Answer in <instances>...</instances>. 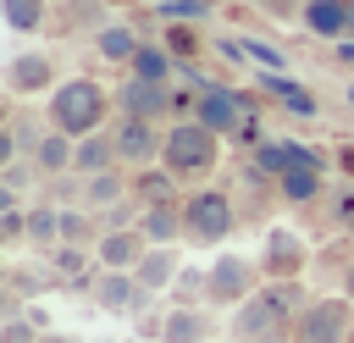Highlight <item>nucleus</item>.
<instances>
[{"instance_id":"1","label":"nucleus","mask_w":354,"mask_h":343,"mask_svg":"<svg viewBox=\"0 0 354 343\" xmlns=\"http://www.w3.org/2000/svg\"><path fill=\"white\" fill-rule=\"evenodd\" d=\"M44 116H50V127H61V133H72V138H88V133L105 127L111 94H105V83H94V77H66V83L50 89Z\"/></svg>"},{"instance_id":"2","label":"nucleus","mask_w":354,"mask_h":343,"mask_svg":"<svg viewBox=\"0 0 354 343\" xmlns=\"http://www.w3.org/2000/svg\"><path fill=\"white\" fill-rule=\"evenodd\" d=\"M216 160H221V133H210L199 116H183V122H171V127H166L160 166H171L183 183H188V177H205Z\"/></svg>"},{"instance_id":"3","label":"nucleus","mask_w":354,"mask_h":343,"mask_svg":"<svg viewBox=\"0 0 354 343\" xmlns=\"http://www.w3.org/2000/svg\"><path fill=\"white\" fill-rule=\"evenodd\" d=\"M183 221H188V238L194 243H221V238H232L238 210H232V199L221 188H194L183 199Z\"/></svg>"},{"instance_id":"4","label":"nucleus","mask_w":354,"mask_h":343,"mask_svg":"<svg viewBox=\"0 0 354 343\" xmlns=\"http://www.w3.org/2000/svg\"><path fill=\"white\" fill-rule=\"evenodd\" d=\"M288 332H293V315L271 299V288L232 310V337L238 343H288Z\"/></svg>"},{"instance_id":"5","label":"nucleus","mask_w":354,"mask_h":343,"mask_svg":"<svg viewBox=\"0 0 354 343\" xmlns=\"http://www.w3.org/2000/svg\"><path fill=\"white\" fill-rule=\"evenodd\" d=\"M354 332V299H310L293 321V343H348Z\"/></svg>"},{"instance_id":"6","label":"nucleus","mask_w":354,"mask_h":343,"mask_svg":"<svg viewBox=\"0 0 354 343\" xmlns=\"http://www.w3.org/2000/svg\"><path fill=\"white\" fill-rule=\"evenodd\" d=\"M194 116L210 127V133H221V138H232L249 116H260V105L249 100V94H238V89H227V83H205L199 89V100H194Z\"/></svg>"},{"instance_id":"7","label":"nucleus","mask_w":354,"mask_h":343,"mask_svg":"<svg viewBox=\"0 0 354 343\" xmlns=\"http://www.w3.org/2000/svg\"><path fill=\"white\" fill-rule=\"evenodd\" d=\"M254 282H260V266H254V260H243V254H227V249L210 260V304H221V310H238L243 299H254V293H260Z\"/></svg>"},{"instance_id":"8","label":"nucleus","mask_w":354,"mask_h":343,"mask_svg":"<svg viewBox=\"0 0 354 343\" xmlns=\"http://www.w3.org/2000/svg\"><path fill=\"white\" fill-rule=\"evenodd\" d=\"M116 138V160L122 166H155L160 160V144H166V127L160 122H144V116H122L111 127Z\"/></svg>"},{"instance_id":"9","label":"nucleus","mask_w":354,"mask_h":343,"mask_svg":"<svg viewBox=\"0 0 354 343\" xmlns=\"http://www.w3.org/2000/svg\"><path fill=\"white\" fill-rule=\"evenodd\" d=\"M149 299H155V293L138 282V271H100V277H94V304H100L105 315H144Z\"/></svg>"},{"instance_id":"10","label":"nucleus","mask_w":354,"mask_h":343,"mask_svg":"<svg viewBox=\"0 0 354 343\" xmlns=\"http://www.w3.org/2000/svg\"><path fill=\"white\" fill-rule=\"evenodd\" d=\"M116 105H122V116H144V122H166V116H177V105H171V83H149V77H133V72H127V83L116 89Z\"/></svg>"},{"instance_id":"11","label":"nucleus","mask_w":354,"mask_h":343,"mask_svg":"<svg viewBox=\"0 0 354 343\" xmlns=\"http://www.w3.org/2000/svg\"><path fill=\"white\" fill-rule=\"evenodd\" d=\"M304 260H310V249H304V238H299L293 227H271V232H266V254H260L266 282H288V277H299Z\"/></svg>"},{"instance_id":"12","label":"nucleus","mask_w":354,"mask_h":343,"mask_svg":"<svg viewBox=\"0 0 354 343\" xmlns=\"http://www.w3.org/2000/svg\"><path fill=\"white\" fill-rule=\"evenodd\" d=\"M144 249H149V238H144L138 227L100 232V243H94V254H100V266H105V271H133V266L144 260Z\"/></svg>"},{"instance_id":"13","label":"nucleus","mask_w":354,"mask_h":343,"mask_svg":"<svg viewBox=\"0 0 354 343\" xmlns=\"http://www.w3.org/2000/svg\"><path fill=\"white\" fill-rule=\"evenodd\" d=\"M50 83H55V61H50L44 50L11 55V66H6V89H11V94H44Z\"/></svg>"},{"instance_id":"14","label":"nucleus","mask_w":354,"mask_h":343,"mask_svg":"<svg viewBox=\"0 0 354 343\" xmlns=\"http://www.w3.org/2000/svg\"><path fill=\"white\" fill-rule=\"evenodd\" d=\"M83 205L88 210H111V205H122V199H133V172H122V166H111V172H94V177H83Z\"/></svg>"},{"instance_id":"15","label":"nucleus","mask_w":354,"mask_h":343,"mask_svg":"<svg viewBox=\"0 0 354 343\" xmlns=\"http://www.w3.org/2000/svg\"><path fill=\"white\" fill-rule=\"evenodd\" d=\"M138 232H144L149 243H177V238H188L183 205H177V199H166V205H144V210H138Z\"/></svg>"},{"instance_id":"16","label":"nucleus","mask_w":354,"mask_h":343,"mask_svg":"<svg viewBox=\"0 0 354 343\" xmlns=\"http://www.w3.org/2000/svg\"><path fill=\"white\" fill-rule=\"evenodd\" d=\"M160 343H210V315L199 304H171L160 321Z\"/></svg>"},{"instance_id":"17","label":"nucleus","mask_w":354,"mask_h":343,"mask_svg":"<svg viewBox=\"0 0 354 343\" xmlns=\"http://www.w3.org/2000/svg\"><path fill=\"white\" fill-rule=\"evenodd\" d=\"M72 155H77V138L61 133V127H44V138L33 149V166H39V177H66L72 172Z\"/></svg>"},{"instance_id":"18","label":"nucleus","mask_w":354,"mask_h":343,"mask_svg":"<svg viewBox=\"0 0 354 343\" xmlns=\"http://www.w3.org/2000/svg\"><path fill=\"white\" fill-rule=\"evenodd\" d=\"M133 271H138V282H144L149 293H166V288L177 282L183 260H177V249H171V243H149V249H144V260H138Z\"/></svg>"},{"instance_id":"19","label":"nucleus","mask_w":354,"mask_h":343,"mask_svg":"<svg viewBox=\"0 0 354 343\" xmlns=\"http://www.w3.org/2000/svg\"><path fill=\"white\" fill-rule=\"evenodd\" d=\"M177 183H183V177H177L171 166H160V160H155V166H133V199H138V205H166V199H177Z\"/></svg>"},{"instance_id":"20","label":"nucleus","mask_w":354,"mask_h":343,"mask_svg":"<svg viewBox=\"0 0 354 343\" xmlns=\"http://www.w3.org/2000/svg\"><path fill=\"white\" fill-rule=\"evenodd\" d=\"M299 17L315 39H348V0H304Z\"/></svg>"},{"instance_id":"21","label":"nucleus","mask_w":354,"mask_h":343,"mask_svg":"<svg viewBox=\"0 0 354 343\" xmlns=\"http://www.w3.org/2000/svg\"><path fill=\"white\" fill-rule=\"evenodd\" d=\"M111 166H122V160H116V138L105 127L88 133V138H77V155H72V172L77 177H94V172H111Z\"/></svg>"},{"instance_id":"22","label":"nucleus","mask_w":354,"mask_h":343,"mask_svg":"<svg viewBox=\"0 0 354 343\" xmlns=\"http://www.w3.org/2000/svg\"><path fill=\"white\" fill-rule=\"evenodd\" d=\"M138 33L127 28V22H105L100 33H94V50H100V61H111V66H127L133 55H138Z\"/></svg>"},{"instance_id":"23","label":"nucleus","mask_w":354,"mask_h":343,"mask_svg":"<svg viewBox=\"0 0 354 343\" xmlns=\"http://www.w3.org/2000/svg\"><path fill=\"white\" fill-rule=\"evenodd\" d=\"M177 66H183V61H177L166 44H138V55L127 61V72H133V77H149V83H171Z\"/></svg>"},{"instance_id":"24","label":"nucleus","mask_w":354,"mask_h":343,"mask_svg":"<svg viewBox=\"0 0 354 343\" xmlns=\"http://www.w3.org/2000/svg\"><path fill=\"white\" fill-rule=\"evenodd\" d=\"M260 89H266V94H277L293 116H315V111H321V105H315V94H310V89H299L293 77H282V72H260Z\"/></svg>"},{"instance_id":"25","label":"nucleus","mask_w":354,"mask_h":343,"mask_svg":"<svg viewBox=\"0 0 354 343\" xmlns=\"http://www.w3.org/2000/svg\"><path fill=\"white\" fill-rule=\"evenodd\" d=\"M277 194H282L288 205H310V199H321V172H315V166H288V172L277 177Z\"/></svg>"},{"instance_id":"26","label":"nucleus","mask_w":354,"mask_h":343,"mask_svg":"<svg viewBox=\"0 0 354 343\" xmlns=\"http://www.w3.org/2000/svg\"><path fill=\"white\" fill-rule=\"evenodd\" d=\"M28 243L39 254H50L61 243V210L55 205H28Z\"/></svg>"},{"instance_id":"27","label":"nucleus","mask_w":354,"mask_h":343,"mask_svg":"<svg viewBox=\"0 0 354 343\" xmlns=\"http://www.w3.org/2000/svg\"><path fill=\"white\" fill-rule=\"evenodd\" d=\"M0 17L11 33H39L50 22V0H0Z\"/></svg>"},{"instance_id":"28","label":"nucleus","mask_w":354,"mask_h":343,"mask_svg":"<svg viewBox=\"0 0 354 343\" xmlns=\"http://www.w3.org/2000/svg\"><path fill=\"white\" fill-rule=\"evenodd\" d=\"M293 166V138H260L254 144V172L260 177H282Z\"/></svg>"},{"instance_id":"29","label":"nucleus","mask_w":354,"mask_h":343,"mask_svg":"<svg viewBox=\"0 0 354 343\" xmlns=\"http://www.w3.org/2000/svg\"><path fill=\"white\" fill-rule=\"evenodd\" d=\"M171 299H177V304H210V271L183 266L177 282H171Z\"/></svg>"},{"instance_id":"30","label":"nucleus","mask_w":354,"mask_h":343,"mask_svg":"<svg viewBox=\"0 0 354 343\" xmlns=\"http://www.w3.org/2000/svg\"><path fill=\"white\" fill-rule=\"evenodd\" d=\"M160 44H166V50H171V55H177V61H194V50H199V33H194V28H188V22H171V28H166V39H160Z\"/></svg>"},{"instance_id":"31","label":"nucleus","mask_w":354,"mask_h":343,"mask_svg":"<svg viewBox=\"0 0 354 343\" xmlns=\"http://www.w3.org/2000/svg\"><path fill=\"white\" fill-rule=\"evenodd\" d=\"M0 243H28V205L0 210Z\"/></svg>"},{"instance_id":"32","label":"nucleus","mask_w":354,"mask_h":343,"mask_svg":"<svg viewBox=\"0 0 354 343\" xmlns=\"http://www.w3.org/2000/svg\"><path fill=\"white\" fill-rule=\"evenodd\" d=\"M216 0H160V17L166 22H194V17H210Z\"/></svg>"},{"instance_id":"33","label":"nucleus","mask_w":354,"mask_h":343,"mask_svg":"<svg viewBox=\"0 0 354 343\" xmlns=\"http://www.w3.org/2000/svg\"><path fill=\"white\" fill-rule=\"evenodd\" d=\"M0 343H44V332H39L28 315H11V321L0 326Z\"/></svg>"},{"instance_id":"34","label":"nucleus","mask_w":354,"mask_h":343,"mask_svg":"<svg viewBox=\"0 0 354 343\" xmlns=\"http://www.w3.org/2000/svg\"><path fill=\"white\" fill-rule=\"evenodd\" d=\"M243 50H249V61H260V66H271V72H288V55H282L277 44H260V39H243Z\"/></svg>"},{"instance_id":"35","label":"nucleus","mask_w":354,"mask_h":343,"mask_svg":"<svg viewBox=\"0 0 354 343\" xmlns=\"http://www.w3.org/2000/svg\"><path fill=\"white\" fill-rule=\"evenodd\" d=\"M0 177H6V188H17V194H22V188L39 177V166H33V155H28V160H6V172H0Z\"/></svg>"},{"instance_id":"36","label":"nucleus","mask_w":354,"mask_h":343,"mask_svg":"<svg viewBox=\"0 0 354 343\" xmlns=\"http://www.w3.org/2000/svg\"><path fill=\"white\" fill-rule=\"evenodd\" d=\"M293 166H315V172H326V149H315V144H299V138H293Z\"/></svg>"},{"instance_id":"37","label":"nucleus","mask_w":354,"mask_h":343,"mask_svg":"<svg viewBox=\"0 0 354 343\" xmlns=\"http://www.w3.org/2000/svg\"><path fill=\"white\" fill-rule=\"evenodd\" d=\"M337 172H348V177H354V144H337Z\"/></svg>"},{"instance_id":"38","label":"nucleus","mask_w":354,"mask_h":343,"mask_svg":"<svg viewBox=\"0 0 354 343\" xmlns=\"http://www.w3.org/2000/svg\"><path fill=\"white\" fill-rule=\"evenodd\" d=\"M343 293H348V299H354V260H348V266H343Z\"/></svg>"},{"instance_id":"39","label":"nucleus","mask_w":354,"mask_h":343,"mask_svg":"<svg viewBox=\"0 0 354 343\" xmlns=\"http://www.w3.org/2000/svg\"><path fill=\"white\" fill-rule=\"evenodd\" d=\"M348 105H354V83H348Z\"/></svg>"},{"instance_id":"40","label":"nucleus","mask_w":354,"mask_h":343,"mask_svg":"<svg viewBox=\"0 0 354 343\" xmlns=\"http://www.w3.org/2000/svg\"><path fill=\"white\" fill-rule=\"evenodd\" d=\"M348 232H354V221H348Z\"/></svg>"},{"instance_id":"41","label":"nucleus","mask_w":354,"mask_h":343,"mask_svg":"<svg viewBox=\"0 0 354 343\" xmlns=\"http://www.w3.org/2000/svg\"><path fill=\"white\" fill-rule=\"evenodd\" d=\"M249 6H254V0H249Z\"/></svg>"},{"instance_id":"42","label":"nucleus","mask_w":354,"mask_h":343,"mask_svg":"<svg viewBox=\"0 0 354 343\" xmlns=\"http://www.w3.org/2000/svg\"><path fill=\"white\" fill-rule=\"evenodd\" d=\"M288 343H293V337H288Z\"/></svg>"}]
</instances>
